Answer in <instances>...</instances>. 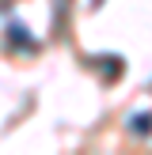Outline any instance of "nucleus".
I'll use <instances>...</instances> for the list:
<instances>
[{
	"mask_svg": "<svg viewBox=\"0 0 152 155\" xmlns=\"http://www.w3.org/2000/svg\"><path fill=\"white\" fill-rule=\"evenodd\" d=\"M133 129H141V133H148V129H152V117H148V114H141V117H133Z\"/></svg>",
	"mask_w": 152,
	"mask_h": 155,
	"instance_id": "obj_1",
	"label": "nucleus"
}]
</instances>
